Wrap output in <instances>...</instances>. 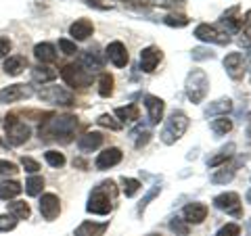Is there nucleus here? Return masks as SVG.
<instances>
[{
  "label": "nucleus",
  "mask_w": 251,
  "mask_h": 236,
  "mask_svg": "<svg viewBox=\"0 0 251 236\" xmlns=\"http://www.w3.org/2000/svg\"><path fill=\"white\" fill-rule=\"evenodd\" d=\"M75 128H77V117L75 115H59V117L52 115L40 128V138L57 140V142H61V144H67V142L74 140Z\"/></svg>",
  "instance_id": "obj_1"
},
{
  "label": "nucleus",
  "mask_w": 251,
  "mask_h": 236,
  "mask_svg": "<svg viewBox=\"0 0 251 236\" xmlns=\"http://www.w3.org/2000/svg\"><path fill=\"white\" fill-rule=\"evenodd\" d=\"M117 196V186L113 180H105L99 186H94V190L88 196V205L86 211L94 215H109L113 211V203Z\"/></svg>",
  "instance_id": "obj_2"
},
{
  "label": "nucleus",
  "mask_w": 251,
  "mask_h": 236,
  "mask_svg": "<svg viewBox=\"0 0 251 236\" xmlns=\"http://www.w3.org/2000/svg\"><path fill=\"white\" fill-rule=\"evenodd\" d=\"M188 130V117L184 111H174L172 113L166 123H163V130H161V142L163 144H176L180 138L184 136V132Z\"/></svg>",
  "instance_id": "obj_3"
},
{
  "label": "nucleus",
  "mask_w": 251,
  "mask_h": 236,
  "mask_svg": "<svg viewBox=\"0 0 251 236\" xmlns=\"http://www.w3.org/2000/svg\"><path fill=\"white\" fill-rule=\"evenodd\" d=\"M186 96L191 103L199 105L203 103V98L207 96L209 92V80H207V73L203 69H193L191 73L186 75Z\"/></svg>",
  "instance_id": "obj_4"
},
{
  "label": "nucleus",
  "mask_w": 251,
  "mask_h": 236,
  "mask_svg": "<svg viewBox=\"0 0 251 236\" xmlns=\"http://www.w3.org/2000/svg\"><path fill=\"white\" fill-rule=\"evenodd\" d=\"M4 130H6V140H9L11 146H21V144H25L27 140H29V136H31V130H29L23 121H19L15 113L6 115Z\"/></svg>",
  "instance_id": "obj_5"
},
{
  "label": "nucleus",
  "mask_w": 251,
  "mask_h": 236,
  "mask_svg": "<svg viewBox=\"0 0 251 236\" xmlns=\"http://www.w3.org/2000/svg\"><path fill=\"white\" fill-rule=\"evenodd\" d=\"M61 77L65 80L67 86H72V88H88L92 84V75L86 71L82 65H75V63H69L61 69Z\"/></svg>",
  "instance_id": "obj_6"
},
{
  "label": "nucleus",
  "mask_w": 251,
  "mask_h": 236,
  "mask_svg": "<svg viewBox=\"0 0 251 236\" xmlns=\"http://www.w3.org/2000/svg\"><path fill=\"white\" fill-rule=\"evenodd\" d=\"M38 98L44 100V103L63 105V107H69L75 103V96L67 88H63V86H46V88L38 92Z\"/></svg>",
  "instance_id": "obj_7"
},
{
  "label": "nucleus",
  "mask_w": 251,
  "mask_h": 236,
  "mask_svg": "<svg viewBox=\"0 0 251 236\" xmlns=\"http://www.w3.org/2000/svg\"><path fill=\"white\" fill-rule=\"evenodd\" d=\"M195 38L201 42H211V44H230V34L228 31H220L216 25H209V23H199L195 27Z\"/></svg>",
  "instance_id": "obj_8"
},
{
  "label": "nucleus",
  "mask_w": 251,
  "mask_h": 236,
  "mask_svg": "<svg viewBox=\"0 0 251 236\" xmlns=\"http://www.w3.org/2000/svg\"><path fill=\"white\" fill-rule=\"evenodd\" d=\"M214 205L218 209L226 211V213H230L234 217H241L243 215V209H241V196L237 192H222L214 196Z\"/></svg>",
  "instance_id": "obj_9"
},
{
  "label": "nucleus",
  "mask_w": 251,
  "mask_h": 236,
  "mask_svg": "<svg viewBox=\"0 0 251 236\" xmlns=\"http://www.w3.org/2000/svg\"><path fill=\"white\" fill-rule=\"evenodd\" d=\"M31 94H34L31 86H25V84H13V86H6L4 90H0V103H2V105L17 103V100L29 98Z\"/></svg>",
  "instance_id": "obj_10"
},
{
  "label": "nucleus",
  "mask_w": 251,
  "mask_h": 236,
  "mask_svg": "<svg viewBox=\"0 0 251 236\" xmlns=\"http://www.w3.org/2000/svg\"><path fill=\"white\" fill-rule=\"evenodd\" d=\"M40 213H42V217L46 219V222H54V219L59 217V213H61V201H59L57 194H52V192L42 194V199H40Z\"/></svg>",
  "instance_id": "obj_11"
},
{
  "label": "nucleus",
  "mask_w": 251,
  "mask_h": 236,
  "mask_svg": "<svg viewBox=\"0 0 251 236\" xmlns=\"http://www.w3.org/2000/svg\"><path fill=\"white\" fill-rule=\"evenodd\" d=\"M163 59V52L161 48H157V46H147V48H143V52H140V69H143L145 73H153L157 65L161 63Z\"/></svg>",
  "instance_id": "obj_12"
},
{
  "label": "nucleus",
  "mask_w": 251,
  "mask_h": 236,
  "mask_svg": "<svg viewBox=\"0 0 251 236\" xmlns=\"http://www.w3.org/2000/svg\"><path fill=\"white\" fill-rule=\"evenodd\" d=\"M122 159H124V153L120 151V148H117V146H109V148H105L103 153H99L94 165H97V169L105 171V169H109V167H115V165L120 163Z\"/></svg>",
  "instance_id": "obj_13"
},
{
  "label": "nucleus",
  "mask_w": 251,
  "mask_h": 236,
  "mask_svg": "<svg viewBox=\"0 0 251 236\" xmlns=\"http://www.w3.org/2000/svg\"><path fill=\"white\" fill-rule=\"evenodd\" d=\"M224 69L232 80H241L243 73H245V59H243L241 52H230L224 57Z\"/></svg>",
  "instance_id": "obj_14"
},
{
  "label": "nucleus",
  "mask_w": 251,
  "mask_h": 236,
  "mask_svg": "<svg viewBox=\"0 0 251 236\" xmlns=\"http://www.w3.org/2000/svg\"><path fill=\"white\" fill-rule=\"evenodd\" d=\"M182 215L186 224H203L207 217V205L205 203H188L182 209Z\"/></svg>",
  "instance_id": "obj_15"
},
{
  "label": "nucleus",
  "mask_w": 251,
  "mask_h": 236,
  "mask_svg": "<svg viewBox=\"0 0 251 236\" xmlns=\"http://www.w3.org/2000/svg\"><path fill=\"white\" fill-rule=\"evenodd\" d=\"M145 107L149 111V121L153 125H157L163 119V111H166V103L159 96H153V94H147L145 96Z\"/></svg>",
  "instance_id": "obj_16"
},
{
  "label": "nucleus",
  "mask_w": 251,
  "mask_h": 236,
  "mask_svg": "<svg viewBox=\"0 0 251 236\" xmlns=\"http://www.w3.org/2000/svg\"><path fill=\"white\" fill-rule=\"evenodd\" d=\"M105 54H107V59L111 61L115 67H126V65H128V61H130L128 50H126V46H124L122 42H117V40L107 46Z\"/></svg>",
  "instance_id": "obj_17"
},
{
  "label": "nucleus",
  "mask_w": 251,
  "mask_h": 236,
  "mask_svg": "<svg viewBox=\"0 0 251 236\" xmlns=\"http://www.w3.org/2000/svg\"><path fill=\"white\" fill-rule=\"evenodd\" d=\"M109 222H82L74 236H105Z\"/></svg>",
  "instance_id": "obj_18"
},
{
  "label": "nucleus",
  "mask_w": 251,
  "mask_h": 236,
  "mask_svg": "<svg viewBox=\"0 0 251 236\" xmlns=\"http://www.w3.org/2000/svg\"><path fill=\"white\" fill-rule=\"evenodd\" d=\"M100 144H103V134L100 132H86L84 136H80V140H77V148H80L82 153L97 151Z\"/></svg>",
  "instance_id": "obj_19"
},
{
  "label": "nucleus",
  "mask_w": 251,
  "mask_h": 236,
  "mask_svg": "<svg viewBox=\"0 0 251 236\" xmlns=\"http://www.w3.org/2000/svg\"><path fill=\"white\" fill-rule=\"evenodd\" d=\"M92 31H94V25L90 19H77L69 27V34L74 36V40H86V38L92 36Z\"/></svg>",
  "instance_id": "obj_20"
},
{
  "label": "nucleus",
  "mask_w": 251,
  "mask_h": 236,
  "mask_svg": "<svg viewBox=\"0 0 251 236\" xmlns=\"http://www.w3.org/2000/svg\"><path fill=\"white\" fill-rule=\"evenodd\" d=\"M34 57L42 63V65H46V63H54L57 61V52H54V46L49 44V42H40L34 46Z\"/></svg>",
  "instance_id": "obj_21"
},
{
  "label": "nucleus",
  "mask_w": 251,
  "mask_h": 236,
  "mask_svg": "<svg viewBox=\"0 0 251 236\" xmlns=\"http://www.w3.org/2000/svg\"><path fill=\"white\" fill-rule=\"evenodd\" d=\"M27 67V59L21 57V54H13V57H9L4 61V73L6 75H19L23 73V69Z\"/></svg>",
  "instance_id": "obj_22"
},
{
  "label": "nucleus",
  "mask_w": 251,
  "mask_h": 236,
  "mask_svg": "<svg viewBox=\"0 0 251 236\" xmlns=\"http://www.w3.org/2000/svg\"><path fill=\"white\" fill-rule=\"evenodd\" d=\"M232 111V100L230 98H220L216 103H211L207 109H205V117H224L226 113Z\"/></svg>",
  "instance_id": "obj_23"
},
{
  "label": "nucleus",
  "mask_w": 251,
  "mask_h": 236,
  "mask_svg": "<svg viewBox=\"0 0 251 236\" xmlns=\"http://www.w3.org/2000/svg\"><path fill=\"white\" fill-rule=\"evenodd\" d=\"M23 190V186L17 180H6V182H0V201H11L15 196H19Z\"/></svg>",
  "instance_id": "obj_24"
},
{
  "label": "nucleus",
  "mask_w": 251,
  "mask_h": 236,
  "mask_svg": "<svg viewBox=\"0 0 251 236\" xmlns=\"http://www.w3.org/2000/svg\"><path fill=\"white\" fill-rule=\"evenodd\" d=\"M80 65L86 69V71H99V69H103V59L99 57V52L86 50V52H82Z\"/></svg>",
  "instance_id": "obj_25"
},
{
  "label": "nucleus",
  "mask_w": 251,
  "mask_h": 236,
  "mask_svg": "<svg viewBox=\"0 0 251 236\" xmlns=\"http://www.w3.org/2000/svg\"><path fill=\"white\" fill-rule=\"evenodd\" d=\"M115 117H120V123H134L140 117V109L136 105H128V107H117L115 109Z\"/></svg>",
  "instance_id": "obj_26"
},
{
  "label": "nucleus",
  "mask_w": 251,
  "mask_h": 236,
  "mask_svg": "<svg viewBox=\"0 0 251 236\" xmlns=\"http://www.w3.org/2000/svg\"><path fill=\"white\" fill-rule=\"evenodd\" d=\"M54 77H57V71H54V69H50V67L38 65V67L31 69V80H34V82L44 84V82H52Z\"/></svg>",
  "instance_id": "obj_27"
},
{
  "label": "nucleus",
  "mask_w": 251,
  "mask_h": 236,
  "mask_svg": "<svg viewBox=\"0 0 251 236\" xmlns=\"http://www.w3.org/2000/svg\"><path fill=\"white\" fill-rule=\"evenodd\" d=\"M222 23L230 31H239L241 29V17H239V6H232L230 11H226L222 15Z\"/></svg>",
  "instance_id": "obj_28"
},
{
  "label": "nucleus",
  "mask_w": 251,
  "mask_h": 236,
  "mask_svg": "<svg viewBox=\"0 0 251 236\" xmlns=\"http://www.w3.org/2000/svg\"><path fill=\"white\" fill-rule=\"evenodd\" d=\"M113 86H115V80L111 73H100L99 77V94L103 98H109L113 94Z\"/></svg>",
  "instance_id": "obj_29"
},
{
  "label": "nucleus",
  "mask_w": 251,
  "mask_h": 236,
  "mask_svg": "<svg viewBox=\"0 0 251 236\" xmlns=\"http://www.w3.org/2000/svg\"><path fill=\"white\" fill-rule=\"evenodd\" d=\"M232 153H234V144L230 142V144H226L222 151H220L216 157H211V159H207V167H218V165H222V163H226L232 157Z\"/></svg>",
  "instance_id": "obj_30"
},
{
  "label": "nucleus",
  "mask_w": 251,
  "mask_h": 236,
  "mask_svg": "<svg viewBox=\"0 0 251 236\" xmlns=\"http://www.w3.org/2000/svg\"><path fill=\"white\" fill-rule=\"evenodd\" d=\"M9 213L17 219H27L31 211L25 201H13V203H9Z\"/></svg>",
  "instance_id": "obj_31"
},
{
  "label": "nucleus",
  "mask_w": 251,
  "mask_h": 236,
  "mask_svg": "<svg viewBox=\"0 0 251 236\" xmlns=\"http://www.w3.org/2000/svg\"><path fill=\"white\" fill-rule=\"evenodd\" d=\"M42 188H44V178L42 176H29L27 180H25V192L29 194V196H38L42 192Z\"/></svg>",
  "instance_id": "obj_32"
},
{
  "label": "nucleus",
  "mask_w": 251,
  "mask_h": 236,
  "mask_svg": "<svg viewBox=\"0 0 251 236\" xmlns=\"http://www.w3.org/2000/svg\"><path fill=\"white\" fill-rule=\"evenodd\" d=\"M211 130H214L216 136H226L230 130H232V119H228V117H218V119L211 121Z\"/></svg>",
  "instance_id": "obj_33"
},
{
  "label": "nucleus",
  "mask_w": 251,
  "mask_h": 236,
  "mask_svg": "<svg viewBox=\"0 0 251 236\" xmlns=\"http://www.w3.org/2000/svg\"><path fill=\"white\" fill-rule=\"evenodd\" d=\"M188 21L191 19H188L186 15H182V13H170V15H166V19H163V23L170 25V27H186Z\"/></svg>",
  "instance_id": "obj_34"
},
{
  "label": "nucleus",
  "mask_w": 251,
  "mask_h": 236,
  "mask_svg": "<svg viewBox=\"0 0 251 236\" xmlns=\"http://www.w3.org/2000/svg\"><path fill=\"white\" fill-rule=\"evenodd\" d=\"M44 159H46V163H49L50 167H54V169H59V167H63V165H65V155L59 153V151H46V153H44Z\"/></svg>",
  "instance_id": "obj_35"
},
{
  "label": "nucleus",
  "mask_w": 251,
  "mask_h": 236,
  "mask_svg": "<svg viewBox=\"0 0 251 236\" xmlns=\"http://www.w3.org/2000/svg\"><path fill=\"white\" fill-rule=\"evenodd\" d=\"M232 178H234V167H222L211 176V182L214 184H226V182H230Z\"/></svg>",
  "instance_id": "obj_36"
},
{
  "label": "nucleus",
  "mask_w": 251,
  "mask_h": 236,
  "mask_svg": "<svg viewBox=\"0 0 251 236\" xmlns=\"http://www.w3.org/2000/svg\"><path fill=\"white\" fill-rule=\"evenodd\" d=\"M122 188L126 196H134L140 190V182L134 178H122Z\"/></svg>",
  "instance_id": "obj_37"
},
{
  "label": "nucleus",
  "mask_w": 251,
  "mask_h": 236,
  "mask_svg": "<svg viewBox=\"0 0 251 236\" xmlns=\"http://www.w3.org/2000/svg\"><path fill=\"white\" fill-rule=\"evenodd\" d=\"M170 230L176 232L178 236H188V224L182 217H172L170 219Z\"/></svg>",
  "instance_id": "obj_38"
},
{
  "label": "nucleus",
  "mask_w": 251,
  "mask_h": 236,
  "mask_svg": "<svg viewBox=\"0 0 251 236\" xmlns=\"http://www.w3.org/2000/svg\"><path fill=\"white\" fill-rule=\"evenodd\" d=\"M17 222H19V219L13 217L11 213H2V215H0V232L15 230V228H17Z\"/></svg>",
  "instance_id": "obj_39"
},
{
  "label": "nucleus",
  "mask_w": 251,
  "mask_h": 236,
  "mask_svg": "<svg viewBox=\"0 0 251 236\" xmlns=\"http://www.w3.org/2000/svg\"><path fill=\"white\" fill-rule=\"evenodd\" d=\"M97 123H99V125H103V128L115 130V132H117V130H122V123H120V121H115V119H113V117L109 115V113H103V115H100L99 119H97Z\"/></svg>",
  "instance_id": "obj_40"
},
{
  "label": "nucleus",
  "mask_w": 251,
  "mask_h": 236,
  "mask_svg": "<svg viewBox=\"0 0 251 236\" xmlns=\"http://www.w3.org/2000/svg\"><path fill=\"white\" fill-rule=\"evenodd\" d=\"M159 192H161V186H153L151 190H149V192L143 196V201H140V205H138V213H143V211L147 209V205H149V203H151V201H153Z\"/></svg>",
  "instance_id": "obj_41"
},
{
  "label": "nucleus",
  "mask_w": 251,
  "mask_h": 236,
  "mask_svg": "<svg viewBox=\"0 0 251 236\" xmlns=\"http://www.w3.org/2000/svg\"><path fill=\"white\" fill-rule=\"evenodd\" d=\"M86 4L92 6V9H100V11H111V9H115L113 0H86Z\"/></svg>",
  "instance_id": "obj_42"
},
{
  "label": "nucleus",
  "mask_w": 251,
  "mask_h": 236,
  "mask_svg": "<svg viewBox=\"0 0 251 236\" xmlns=\"http://www.w3.org/2000/svg\"><path fill=\"white\" fill-rule=\"evenodd\" d=\"M17 165H15L13 161H6V159H0V176H13L17 174Z\"/></svg>",
  "instance_id": "obj_43"
},
{
  "label": "nucleus",
  "mask_w": 251,
  "mask_h": 236,
  "mask_svg": "<svg viewBox=\"0 0 251 236\" xmlns=\"http://www.w3.org/2000/svg\"><path fill=\"white\" fill-rule=\"evenodd\" d=\"M239 234H241L239 224H226V226L220 228L216 236H239Z\"/></svg>",
  "instance_id": "obj_44"
},
{
  "label": "nucleus",
  "mask_w": 251,
  "mask_h": 236,
  "mask_svg": "<svg viewBox=\"0 0 251 236\" xmlns=\"http://www.w3.org/2000/svg\"><path fill=\"white\" fill-rule=\"evenodd\" d=\"M59 48H61L63 54H75V52H77L75 42L67 40V38H61V40H59Z\"/></svg>",
  "instance_id": "obj_45"
},
{
  "label": "nucleus",
  "mask_w": 251,
  "mask_h": 236,
  "mask_svg": "<svg viewBox=\"0 0 251 236\" xmlns=\"http://www.w3.org/2000/svg\"><path fill=\"white\" fill-rule=\"evenodd\" d=\"M21 165H23V169L29 171V174H36L38 169H40V163L34 161L31 157H21Z\"/></svg>",
  "instance_id": "obj_46"
},
{
  "label": "nucleus",
  "mask_w": 251,
  "mask_h": 236,
  "mask_svg": "<svg viewBox=\"0 0 251 236\" xmlns=\"http://www.w3.org/2000/svg\"><path fill=\"white\" fill-rule=\"evenodd\" d=\"M193 59L195 61H203V59H214V52L207 50V48H193Z\"/></svg>",
  "instance_id": "obj_47"
},
{
  "label": "nucleus",
  "mask_w": 251,
  "mask_h": 236,
  "mask_svg": "<svg viewBox=\"0 0 251 236\" xmlns=\"http://www.w3.org/2000/svg\"><path fill=\"white\" fill-rule=\"evenodd\" d=\"M124 2L130 6H136V9H149V6L155 4V0H124Z\"/></svg>",
  "instance_id": "obj_48"
},
{
  "label": "nucleus",
  "mask_w": 251,
  "mask_h": 236,
  "mask_svg": "<svg viewBox=\"0 0 251 236\" xmlns=\"http://www.w3.org/2000/svg\"><path fill=\"white\" fill-rule=\"evenodd\" d=\"M241 27L245 31V36L251 38V11L245 15V17H241Z\"/></svg>",
  "instance_id": "obj_49"
},
{
  "label": "nucleus",
  "mask_w": 251,
  "mask_h": 236,
  "mask_svg": "<svg viewBox=\"0 0 251 236\" xmlns=\"http://www.w3.org/2000/svg\"><path fill=\"white\" fill-rule=\"evenodd\" d=\"M149 140H151V132L145 130V132H140L138 134V140H136V148H143L149 144Z\"/></svg>",
  "instance_id": "obj_50"
},
{
  "label": "nucleus",
  "mask_w": 251,
  "mask_h": 236,
  "mask_svg": "<svg viewBox=\"0 0 251 236\" xmlns=\"http://www.w3.org/2000/svg\"><path fill=\"white\" fill-rule=\"evenodd\" d=\"M11 52V40L9 38H0V59H4Z\"/></svg>",
  "instance_id": "obj_51"
},
{
  "label": "nucleus",
  "mask_w": 251,
  "mask_h": 236,
  "mask_svg": "<svg viewBox=\"0 0 251 236\" xmlns=\"http://www.w3.org/2000/svg\"><path fill=\"white\" fill-rule=\"evenodd\" d=\"M184 4H186V0H168V2H161V6H174V9H180Z\"/></svg>",
  "instance_id": "obj_52"
},
{
  "label": "nucleus",
  "mask_w": 251,
  "mask_h": 236,
  "mask_svg": "<svg viewBox=\"0 0 251 236\" xmlns=\"http://www.w3.org/2000/svg\"><path fill=\"white\" fill-rule=\"evenodd\" d=\"M245 136H247V140L251 142V111L245 117Z\"/></svg>",
  "instance_id": "obj_53"
},
{
  "label": "nucleus",
  "mask_w": 251,
  "mask_h": 236,
  "mask_svg": "<svg viewBox=\"0 0 251 236\" xmlns=\"http://www.w3.org/2000/svg\"><path fill=\"white\" fill-rule=\"evenodd\" d=\"M247 203H251V188L247 190Z\"/></svg>",
  "instance_id": "obj_54"
},
{
  "label": "nucleus",
  "mask_w": 251,
  "mask_h": 236,
  "mask_svg": "<svg viewBox=\"0 0 251 236\" xmlns=\"http://www.w3.org/2000/svg\"><path fill=\"white\" fill-rule=\"evenodd\" d=\"M247 226H249V232H251V219H249V224H247Z\"/></svg>",
  "instance_id": "obj_55"
},
{
  "label": "nucleus",
  "mask_w": 251,
  "mask_h": 236,
  "mask_svg": "<svg viewBox=\"0 0 251 236\" xmlns=\"http://www.w3.org/2000/svg\"><path fill=\"white\" fill-rule=\"evenodd\" d=\"M149 236H161V234H149Z\"/></svg>",
  "instance_id": "obj_56"
},
{
  "label": "nucleus",
  "mask_w": 251,
  "mask_h": 236,
  "mask_svg": "<svg viewBox=\"0 0 251 236\" xmlns=\"http://www.w3.org/2000/svg\"><path fill=\"white\" fill-rule=\"evenodd\" d=\"M0 144H4V142H2V140H0Z\"/></svg>",
  "instance_id": "obj_57"
}]
</instances>
